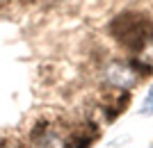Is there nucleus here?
<instances>
[{
	"label": "nucleus",
	"instance_id": "1",
	"mask_svg": "<svg viewBox=\"0 0 153 148\" xmlns=\"http://www.w3.org/2000/svg\"><path fill=\"white\" fill-rule=\"evenodd\" d=\"M110 34L130 52H137L153 41V21L140 12H123L112 18Z\"/></svg>",
	"mask_w": 153,
	"mask_h": 148
},
{
	"label": "nucleus",
	"instance_id": "4",
	"mask_svg": "<svg viewBox=\"0 0 153 148\" xmlns=\"http://www.w3.org/2000/svg\"><path fill=\"white\" fill-rule=\"evenodd\" d=\"M149 148H153V144H151V146H149Z\"/></svg>",
	"mask_w": 153,
	"mask_h": 148
},
{
	"label": "nucleus",
	"instance_id": "3",
	"mask_svg": "<svg viewBox=\"0 0 153 148\" xmlns=\"http://www.w3.org/2000/svg\"><path fill=\"white\" fill-rule=\"evenodd\" d=\"M140 114H144V116H151V114H153V84L149 87L146 96H144V100H142Z\"/></svg>",
	"mask_w": 153,
	"mask_h": 148
},
{
	"label": "nucleus",
	"instance_id": "2",
	"mask_svg": "<svg viewBox=\"0 0 153 148\" xmlns=\"http://www.w3.org/2000/svg\"><path fill=\"white\" fill-rule=\"evenodd\" d=\"M105 80H108V84H112L114 89L128 91L140 82V73L130 66V62H119V59H114V62H110L108 68H105Z\"/></svg>",
	"mask_w": 153,
	"mask_h": 148
}]
</instances>
